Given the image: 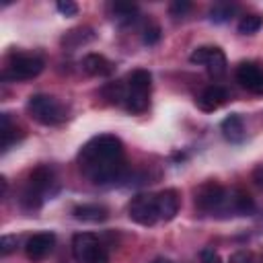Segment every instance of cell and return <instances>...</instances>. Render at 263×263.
<instances>
[{
  "label": "cell",
  "instance_id": "1",
  "mask_svg": "<svg viewBox=\"0 0 263 263\" xmlns=\"http://www.w3.org/2000/svg\"><path fill=\"white\" fill-rule=\"evenodd\" d=\"M80 171L97 185H115L132 179L123 162V144L117 136L101 134L90 138L78 152Z\"/></svg>",
  "mask_w": 263,
  "mask_h": 263
},
{
  "label": "cell",
  "instance_id": "2",
  "mask_svg": "<svg viewBox=\"0 0 263 263\" xmlns=\"http://www.w3.org/2000/svg\"><path fill=\"white\" fill-rule=\"evenodd\" d=\"M195 205L208 216L228 218L232 214V189L222 187L220 183H205L195 191Z\"/></svg>",
  "mask_w": 263,
  "mask_h": 263
},
{
  "label": "cell",
  "instance_id": "3",
  "mask_svg": "<svg viewBox=\"0 0 263 263\" xmlns=\"http://www.w3.org/2000/svg\"><path fill=\"white\" fill-rule=\"evenodd\" d=\"M150 84H152V76L148 70H134L127 78L125 84V109L132 113H144L148 109V101H150Z\"/></svg>",
  "mask_w": 263,
  "mask_h": 263
},
{
  "label": "cell",
  "instance_id": "4",
  "mask_svg": "<svg viewBox=\"0 0 263 263\" xmlns=\"http://www.w3.org/2000/svg\"><path fill=\"white\" fill-rule=\"evenodd\" d=\"M27 111L41 125H58L66 119V107L49 95H31L27 101Z\"/></svg>",
  "mask_w": 263,
  "mask_h": 263
},
{
  "label": "cell",
  "instance_id": "5",
  "mask_svg": "<svg viewBox=\"0 0 263 263\" xmlns=\"http://www.w3.org/2000/svg\"><path fill=\"white\" fill-rule=\"evenodd\" d=\"M72 255L76 263H109L107 249L90 232H78L72 236Z\"/></svg>",
  "mask_w": 263,
  "mask_h": 263
},
{
  "label": "cell",
  "instance_id": "6",
  "mask_svg": "<svg viewBox=\"0 0 263 263\" xmlns=\"http://www.w3.org/2000/svg\"><path fill=\"white\" fill-rule=\"evenodd\" d=\"M43 70V60L31 53H12L4 68V80H31Z\"/></svg>",
  "mask_w": 263,
  "mask_h": 263
},
{
  "label": "cell",
  "instance_id": "7",
  "mask_svg": "<svg viewBox=\"0 0 263 263\" xmlns=\"http://www.w3.org/2000/svg\"><path fill=\"white\" fill-rule=\"evenodd\" d=\"M127 214L136 224H142V226L156 224L160 220L158 205H156V193H140V195H136L127 205Z\"/></svg>",
  "mask_w": 263,
  "mask_h": 263
},
{
  "label": "cell",
  "instance_id": "8",
  "mask_svg": "<svg viewBox=\"0 0 263 263\" xmlns=\"http://www.w3.org/2000/svg\"><path fill=\"white\" fill-rule=\"evenodd\" d=\"M189 60H191L193 64L205 66L208 74H210V76H214V78L224 76L226 66H228L224 51H222L220 47H216V45H201V47L193 49V51H191V55H189Z\"/></svg>",
  "mask_w": 263,
  "mask_h": 263
},
{
  "label": "cell",
  "instance_id": "9",
  "mask_svg": "<svg viewBox=\"0 0 263 263\" xmlns=\"http://www.w3.org/2000/svg\"><path fill=\"white\" fill-rule=\"evenodd\" d=\"M236 80L253 95H263V68L255 62H242L236 68Z\"/></svg>",
  "mask_w": 263,
  "mask_h": 263
},
{
  "label": "cell",
  "instance_id": "10",
  "mask_svg": "<svg viewBox=\"0 0 263 263\" xmlns=\"http://www.w3.org/2000/svg\"><path fill=\"white\" fill-rule=\"evenodd\" d=\"M53 245H55V234L53 232H37V234L27 238L25 255L31 261H41L53 251Z\"/></svg>",
  "mask_w": 263,
  "mask_h": 263
},
{
  "label": "cell",
  "instance_id": "11",
  "mask_svg": "<svg viewBox=\"0 0 263 263\" xmlns=\"http://www.w3.org/2000/svg\"><path fill=\"white\" fill-rule=\"evenodd\" d=\"M55 183V177H53V171L45 164L37 166L31 171L29 175V181H27V189H31L33 193H37L39 197H45L47 193H51V185Z\"/></svg>",
  "mask_w": 263,
  "mask_h": 263
},
{
  "label": "cell",
  "instance_id": "12",
  "mask_svg": "<svg viewBox=\"0 0 263 263\" xmlns=\"http://www.w3.org/2000/svg\"><path fill=\"white\" fill-rule=\"evenodd\" d=\"M226 101H228V92H226V88H222V86H218V84L205 86V88L197 95V99H195L197 107H199L201 111H208V113L220 109Z\"/></svg>",
  "mask_w": 263,
  "mask_h": 263
},
{
  "label": "cell",
  "instance_id": "13",
  "mask_svg": "<svg viewBox=\"0 0 263 263\" xmlns=\"http://www.w3.org/2000/svg\"><path fill=\"white\" fill-rule=\"evenodd\" d=\"M82 68L86 74L90 76H99V78H105V76H111L115 72V66L113 62H109L105 55L101 53H86L82 58Z\"/></svg>",
  "mask_w": 263,
  "mask_h": 263
},
{
  "label": "cell",
  "instance_id": "14",
  "mask_svg": "<svg viewBox=\"0 0 263 263\" xmlns=\"http://www.w3.org/2000/svg\"><path fill=\"white\" fill-rule=\"evenodd\" d=\"M156 205H158L160 220H164V222L173 220L179 212V193L175 189H164V191L156 193Z\"/></svg>",
  "mask_w": 263,
  "mask_h": 263
},
{
  "label": "cell",
  "instance_id": "15",
  "mask_svg": "<svg viewBox=\"0 0 263 263\" xmlns=\"http://www.w3.org/2000/svg\"><path fill=\"white\" fill-rule=\"evenodd\" d=\"M74 218L80 220V222H90V224H99V222H105L109 218V210L105 205H99V203H82V205H76L72 210Z\"/></svg>",
  "mask_w": 263,
  "mask_h": 263
},
{
  "label": "cell",
  "instance_id": "16",
  "mask_svg": "<svg viewBox=\"0 0 263 263\" xmlns=\"http://www.w3.org/2000/svg\"><path fill=\"white\" fill-rule=\"evenodd\" d=\"M220 129H222V136L230 142V144H240L245 140V123L240 119V115L236 113H230L222 123H220Z\"/></svg>",
  "mask_w": 263,
  "mask_h": 263
},
{
  "label": "cell",
  "instance_id": "17",
  "mask_svg": "<svg viewBox=\"0 0 263 263\" xmlns=\"http://www.w3.org/2000/svg\"><path fill=\"white\" fill-rule=\"evenodd\" d=\"M255 212L253 197L242 189H232V214L234 216H251Z\"/></svg>",
  "mask_w": 263,
  "mask_h": 263
},
{
  "label": "cell",
  "instance_id": "18",
  "mask_svg": "<svg viewBox=\"0 0 263 263\" xmlns=\"http://www.w3.org/2000/svg\"><path fill=\"white\" fill-rule=\"evenodd\" d=\"M0 136H2V150L6 152L14 142L21 140V129L14 127L10 123V117L8 113H2V125H0Z\"/></svg>",
  "mask_w": 263,
  "mask_h": 263
},
{
  "label": "cell",
  "instance_id": "19",
  "mask_svg": "<svg viewBox=\"0 0 263 263\" xmlns=\"http://www.w3.org/2000/svg\"><path fill=\"white\" fill-rule=\"evenodd\" d=\"M111 10H113V18L119 25H127L132 21H136V14H138V6L127 4V2H115V4H111Z\"/></svg>",
  "mask_w": 263,
  "mask_h": 263
},
{
  "label": "cell",
  "instance_id": "20",
  "mask_svg": "<svg viewBox=\"0 0 263 263\" xmlns=\"http://www.w3.org/2000/svg\"><path fill=\"white\" fill-rule=\"evenodd\" d=\"M236 12V4H228V2H218L210 8L208 16L212 23H226L232 14Z\"/></svg>",
  "mask_w": 263,
  "mask_h": 263
},
{
  "label": "cell",
  "instance_id": "21",
  "mask_svg": "<svg viewBox=\"0 0 263 263\" xmlns=\"http://www.w3.org/2000/svg\"><path fill=\"white\" fill-rule=\"evenodd\" d=\"M261 27H263V16L257 14V12L245 14V16L238 21V33H242V35H253V33H257Z\"/></svg>",
  "mask_w": 263,
  "mask_h": 263
},
{
  "label": "cell",
  "instance_id": "22",
  "mask_svg": "<svg viewBox=\"0 0 263 263\" xmlns=\"http://www.w3.org/2000/svg\"><path fill=\"white\" fill-rule=\"evenodd\" d=\"M103 97L109 101V103H125V84L121 82H109L103 86Z\"/></svg>",
  "mask_w": 263,
  "mask_h": 263
},
{
  "label": "cell",
  "instance_id": "23",
  "mask_svg": "<svg viewBox=\"0 0 263 263\" xmlns=\"http://www.w3.org/2000/svg\"><path fill=\"white\" fill-rule=\"evenodd\" d=\"M16 245H18V238H16L14 234H4V236L0 238V253L6 257V255H10L12 251H16Z\"/></svg>",
  "mask_w": 263,
  "mask_h": 263
},
{
  "label": "cell",
  "instance_id": "24",
  "mask_svg": "<svg viewBox=\"0 0 263 263\" xmlns=\"http://www.w3.org/2000/svg\"><path fill=\"white\" fill-rule=\"evenodd\" d=\"M142 39H144V43H146V45H154V43H158V39H160V29H158L156 25L146 27V29H144Z\"/></svg>",
  "mask_w": 263,
  "mask_h": 263
},
{
  "label": "cell",
  "instance_id": "25",
  "mask_svg": "<svg viewBox=\"0 0 263 263\" xmlns=\"http://www.w3.org/2000/svg\"><path fill=\"white\" fill-rule=\"evenodd\" d=\"M168 10H171L173 16H183L187 10H191V2H187V0H177V2H173V4L168 6Z\"/></svg>",
  "mask_w": 263,
  "mask_h": 263
},
{
  "label": "cell",
  "instance_id": "26",
  "mask_svg": "<svg viewBox=\"0 0 263 263\" xmlns=\"http://www.w3.org/2000/svg\"><path fill=\"white\" fill-rule=\"evenodd\" d=\"M199 263H222V259H220V255L212 247H205L199 253Z\"/></svg>",
  "mask_w": 263,
  "mask_h": 263
},
{
  "label": "cell",
  "instance_id": "27",
  "mask_svg": "<svg viewBox=\"0 0 263 263\" xmlns=\"http://www.w3.org/2000/svg\"><path fill=\"white\" fill-rule=\"evenodd\" d=\"M58 10H60L64 16H74V14L78 12V6H76L74 2H70V0H60V2H58Z\"/></svg>",
  "mask_w": 263,
  "mask_h": 263
},
{
  "label": "cell",
  "instance_id": "28",
  "mask_svg": "<svg viewBox=\"0 0 263 263\" xmlns=\"http://www.w3.org/2000/svg\"><path fill=\"white\" fill-rule=\"evenodd\" d=\"M230 263H255V259H253L251 253H247V251H238V253H234V255L230 257Z\"/></svg>",
  "mask_w": 263,
  "mask_h": 263
},
{
  "label": "cell",
  "instance_id": "29",
  "mask_svg": "<svg viewBox=\"0 0 263 263\" xmlns=\"http://www.w3.org/2000/svg\"><path fill=\"white\" fill-rule=\"evenodd\" d=\"M253 179L257 181V185H261V187H263V166L255 168V173H253Z\"/></svg>",
  "mask_w": 263,
  "mask_h": 263
},
{
  "label": "cell",
  "instance_id": "30",
  "mask_svg": "<svg viewBox=\"0 0 263 263\" xmlns=\"http://www.w3.org/2000/svg\"><path fill=\"white\" fill-rule=\"evenodd\" d=\"M152 263H171V261H166V259H156V261H152Z\"/></svg>",
  "mask_w": 263,
  "mask_h": 263
}]
</instances>
